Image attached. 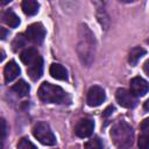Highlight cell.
Masks as SVG:
<instances>
[{"mask_svg":"<svg viewBox=\"0 0 149 149\" xmlns=\"http://www.w3.org/2000/svg\"><path fill=\"white\" fill-rule=\"evenodd\" d=\"M78 55L83 64L88 66L93 61L94 55V36L87 26L81 24L79 29V40L77 45Z\"/></svg>","mask_w":149,"mask_h":149,"instance_id":"obj_1","label":"cell"},{"mask_svg":"<svg viewBox=\"0 0 149 149\" xmlns=\"http://www.w3.org/2000/svg\"><path fill=\"white\" fill-rule=\"evenodd\" d=\"M111 137L118 149H130L134 141V130L127 122L119 121L112 127Z\"/></svg>","mask_w":149,"mask_h":149,"instance_id":"obj_2","label":"cell"},{"mask_svg":"<svg viewBox=\"0 0 149 149\" xmlns=\"http://www.w3.org/2000/svg\"><path fill=\"white\" fill-rule=\"evenodd\" d=\"M38 98L49 104H61L65 99V92L61 86L44 81L41 84L37 91Z\"/></svg>","mask_w":149,"mask_h":149,"instance_id":"obj_3","label":"cell"},{"mask_svg":"<svg viewBox=\"0 0 149 149\" xmlns=\"http://www.w3.org/2000/svg\"><path fill=\"white\" fill-rule=\"evenodd\" d=\"M33 135L34 137L44 146H54L56 144V137L50 129L49 125L45 122H37L33 127Z\"/></svg>","mask_w":149,"mask_h":149,"instance_id":"obj_4","label":"cell"},{"mask_svg":"<svg viewBox=\"0 0 149 149\" xmlns=\"http://www.w3.org/2000/svg\"><path fill=\"white\" fill-rule=\"evenodd\" d=\"M26 37L28 41L33 42V43H42L44 37H45V29L43 27L42 23L40 22H35L31 23L30 26L27 27L26 30Z\"/></svg>","mask_w":149,"mask_h":149,"instance_id":"obj_5","label":"cell"},{"mask_svg":"<svg viewBox=\"0 0 149 149\" xmlns=\"http://www.w3.org/2000/svg\"><path fill=\"white\" fill-rule=\"evenodd\" d=\"M105 99H106V93L102 87L97 86V85L90 87L87 92V97H86V102L88 106L98 107L105 101Z\"/></svg>","mask_w":149,"mask_h":149,"instance_id":"obj_6","label":"cell"},{"mask_svg":"<svg viewBox=\"0 0 149 149\" xmlns=\"http://www.w3.org/2000/svg\"><path fill=\"white\" fill-rule=\"evenodd\" d=\"M115 98H116V101L119 102V105L125 107V108H134L137 105L136 97H134L130 93V91H128L123 87L116 90Z\"/></svg>","mask_w":149,"mask_h":149,"instance_id":"obj_7","label":"cell"},{"mask_svg":"<svg viewBox=\"0 0 149 149\" xmlns=\"http://www.w3.org/2000/svg\"><path fill=\"white\" fill-rule=\"evenodd\" d=\"M129 91L134 97H143L149 91V84L142 77H134L129 83Z\"/></svg>","mask_w":149,"mask_h":149,"instance_id":"obj_8","label":"cell"},{"mask_svg":"<svg viewBox=\"0 0 149 149\" xmlns=\"http://www.w3.org/2000/svg\"><path fill=\"white\" fill-rule=\"evenodd\" d=\"M94 129V122L91 119H81L77 122L76 127H74V134L78 137L85 139L92 135Z\"/></svg>","mask_w":149,"mask_h":149,"instance_id":"obj_9","label":"cell"},{"mask_svg":"<svg viewBox=\"0 0 149 149\" xmlns=\"http://www.w3.org/2000/svg\"><path fill=\"white\" fill-rule=\"evenodd\" d=\"M27 73L30 77V79L34 81L40 79V77L43 73V58L41 56H38L35 59V62H33L29 66H27Z\"/></svg>","mask_w":149,"mask_h":149,"instance_id":"obj_10","label":"cell"},{"mask_svg":"<svg viewBox=\"0 0 149 149\" xmlns=\"http://www.w3.org/2000/svg\"><path fill=\"white\" fill-rule=\"evenodd\" d=\"M21 70L19 68V65L14 62V61H9L6 65H5V69H3V78H5V81L8 84L10 81H13L15 78L19 77Z\"/></svg>","mask_w":149,"mask_h":149,"instance_id":"obj_11","label":"cell"},{"mask_svg":"<svg viewBox=\"0 0 149 149\" xmlns=\"http://www.w3.org/2000/svg\"><path fill=\"white\" fill-rule=\"evenodd\" d=\"M49 72L51 74V77L57 79V80H66L68 79V71H66V69L63 65L58 64V63H52L50 65Z\"/></svg>","mask_w":149,"mask_h":149,"instance_id":"obj_12","label":"cell"},{"mask_svg":"<svg viewBox=\"0 0 149 149\" xmlns=\"http://www.w3.org/2000/svg\"><path fill=\"white\" fill-rule=\"evenodd\" d=\"M40 56L38 51L35 48H27L24 49L21 54H20V59L23 64H26L27 66H29L33 62H35V59Z\"/></svg>","mask_w":149,"mask_h":149,"instance_id":"obj_13","label":"cell"},{"mask_svg":"<svg viewBox=\"0 0 149 149\" xmlns=\"http://www.w3.org/2000/svg\"><path fill=\"white\" fill-rule=\"evenodd\" d=\"M22 10L26 15L28 16H33L35 14H37L38 8H40V3L35 0H23L21 3Z\"/></svg>","mask_w":149,"mask_h":149,"instance_id":"obj_14","label":"cell"},{"mask_svg":"<svg viewBox=\"0 0 149 149\" xmlns=\"http://www.w3.org/2000/svg\"><path fill=\"white\" fill-rule=\"evenodd\" d=\"M2 19H3V22L9 26L10 28H16L19 24H20V17L12 10V9H7L3 15H2Z\"/></svg>","mask_w":149,"mask_h":149,"instance_id":"obj_15","label":"cell"},{"mask_svg":"<svg viewBox=\"0 0 149 149\" xmlns=\"http://www.w3.org/2000/svg\"><path fill=\"white\" fill-rule=\"evenodd\" d=\"M146 55V50L143 49V48H141V47H135V48H133L132 50H130V52H129V56H128V62H129V64L130 65H136L137 64V62L140 61V58L142 57V56H144Z\"/></svg>","mask_w":149,"mask_h":149,"instance_id":"obj_16","label":"cell"},{"mask_svg":"<svg viewBox=\"0 0 149 149\" xmlns=\"http://www.w3.org/2000/svg\"><path fill=\"white\" fill-rule=\"evenodd\" d=\"M12 90L19 95V97H26L28 95L29 91H30V86L24 81V80H19L16 81L13 86H12Z\"/></svg>","mask_w":149,"mask_h":149,"instance_id":"obj_17","label":"cell"},{"mask_svg":"<svg viewBox=\"0 0 149 149\" xmlns=\"http://www.w3.org/2000/svg\"><path fill=\"white\" fill-rule=\"evenodd\" d=\"M27 43V37H24L22 34L20 35H16L15 38L13 40L12 42V47H13V50L14 51H17L19 49H21L22 47H24Z\"/></svg>","mask_w":149,"mask_h":149,"instance_id":"obj_18","label":"cell"},{"mask_svg":"<svg viewBox=\"0 0 149 149\" xmlns=\"http://www.w3.org/2000/svg\"><path fill=\"white\" fill-rule=\"evenodd\" d=\"M84 149H102V142L100 139L94 137L84 144Z\"/></svg>","mask_w":149,"mask_h":149,"instance_id":"obj_19","label":"cell"},{"mask_svg":"<svg viewBox=\"0 0 149 149\" xmlns=\"http://www.w3.org/2000/svg\"><path fill=\"white\" fill-rule=\"evenodd\" d=\"M137 146L140 149H149V134L144 133L140 135L137 140Z\"/></svg>","mask_w":149,"mask_h":149,"instance_id":"obj_20","label":"cell"},{"mask_svg":"<svg viewBox=\"0 0 149 149\" xmlns=\"http://www.w3.org/2000/svg\"><path fill=\"white\" fill-rule=\"evenodd\" d=\"M17 149H36V147L27 137H22L17 143Z\"/></svg>","mask_w":149,"mask_h":149,"instance_id":"obj_21","label":"cell"},{"mask_svg":"<svg viewBox=\"0 0 149 149\" xmlns=\"http://www.w3.org/2000/svg\"><path fill=\"white\" fill-rule=\"evenodd\" d=\"M141 129H142L144 133L149 134V118H147V119H144V120L142 121V123H141Z\"/></svg>","mask_w":149,"mask_h":149,"instance_id":"obj_22","label":"cell"},{"mask_svg":"<svg viewBox=\"0 0 149 149\" xmlns=\"http://www.w3.org/2000/svg\"><path fill=\"white\" fill-rule=\"evenodd\" d=\"M1 133H2V141L6 137V122L3 119H1Z\"/></svg>","mask_w":149,"mask_h":149,"instance_id":"obj_23","label":"cell"},{"mask_svg":"<svg viewBox=\"0 0 149 149\" xmlns=\"http://www.w3.org/2000/svg\"><path fill=\"white\" fill-rule=\"evenodd\" d=\"M143 71L147 73V76L149 77V59H147L143 64Z\"/></svg>","mask_w":149,"mask_h":149,"instance_id":"obj_24","label":"cell"},{"mask_svg":"<svg viewBox=\"0 0 149 149\" xmlns=\"http://www.w3.org/2000/svg\"><path fill=\"white\" fill-rule=\"evenodd\" d=\"M112 111H114V107L113 106H108L106 109H105V113H104V116H108L109 114H112L113 112Z\"/></svg>","mask_w":149,"mask_h":149,"instance_id":"obj_25","label":"cell"},{"mask_svg":"<svg viewBox=\"0 0 149 149\" xmlns=\"http://www.w3.org/2000/svg\"><path fill=\"white\" fill-rule=\"evenodd\" d=\"M6 34H7V31L5 30V28H1V38H2V40H5Z\"/></svg>","mask_w":149,"mask_h":149,"instance_id":"obj_26","label":"cell"},{"mask_svg":"<svg viewBox=\"0 0 149 149\" xmlns=\"http://www.w3.org/2000/svg\"><path fill=\"white\" fill-rule=\"evenodd\" d=\"M143 107H144V109H146V111H149V99H148V100L144 102Z\"/></svg>","mask_w":149,"mask_h":149,"instance_id":"obj_27","label":"cell"},{"mask_svg":"<svg viewBox=\"0 0 149 149\" xmlns=\"http://www.w3.org/2000/svg\"><path fill=\"white\" fill-rule=\"evenodd\" d=\"M146 42H147V43L149 44V38H147V40H146Z\"/></svg>","mask_w":149,"mask_h":149,"instance_id":"obj_28","label":"cell"}]
</instances>
